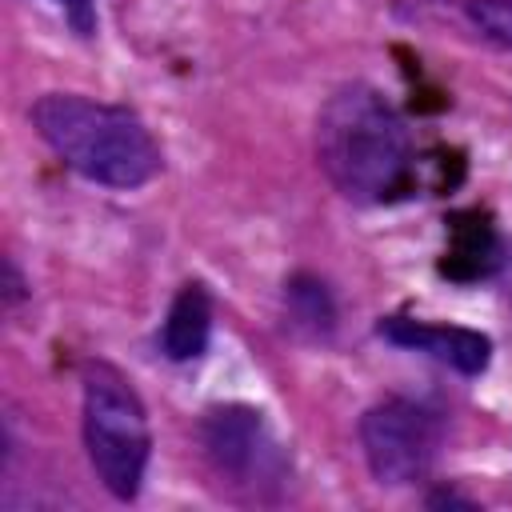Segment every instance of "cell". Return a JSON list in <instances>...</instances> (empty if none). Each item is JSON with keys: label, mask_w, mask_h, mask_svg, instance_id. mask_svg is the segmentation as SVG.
Instances as JSON below:
<instances>
[{"label": "cell", "mask_w": 512, "mask_h": 512, "mask_svg": "<svg viewBox=\"0 0 512 512\" xmlns=\"http://www.w3.org/2000/svg\"><path fill=\"white\" fill-rule=\"evenodd\" d=\"M316 156L348 200H392L412 176V136L400 112L368 84H348L324 104Z\"/></svg>", "instance_id": "cell-1"}, {"label": "cell", "mask_w": 512, "mask_h": 512, "mask_svg": "<svg viewBox=\"0 0 512 512\" xmlns=\"http://www.w3.org/2000/svg\"><path fill=\"white\" fill-rule=\"evenodd\" d=\"M44 144L104 188H140L160 172V148L144 120L120 104H100L72 92H48L32 108Z\"/></svg>", "instance_id": "cell-2"}, {"label": "cell", "mask_w": 512, "mask_h": 512, "mask_svg": "<svg viewBox=\"0 0 512 512\" xmlns=\"http://www.w3.org/2000/svg\"><path fill=\"white\" fill-rule=\"evenodd\" d=\"M84 448L100 484L116 500H132L148 468V416L136 388L112 364L84 368Z\"/></svg>", "instance_id": "cell-3"}, {"label": "cell", "mask_w": 512, "mask_h": 512, "mask_svg": "<svg viewBox=\"0 0 512 512\" xmlns=\"http://www.w3.org/2000/svg\"><path fill=\"white\" fill-rule=\"evenodd\" d=\"M360 444H364V460H368L372 476L380 484L400 488V484L428 476V468L436 460L440 428H436L432 412H424L420 404L384 400L364 412Z\"/></svg>", "instance_id": "cell-4"}, {"label": "cell", "mask_w": 512, "mask_h": 512, "mask_svg": "<svg viewBox=\"0 0 512 512\" xmlns=\"http://www.w3.org/2000/svg\"><path fill=\"white\" fill-rule=\"evenodd\" d=\"M380 336L400 344V348H416V352H428L444 364H452L456 372L464 376H476L488 368L492 360V340L472 332V328H456V324H424V320H404V316H392L380 324Z\"/></svg>", "instance_id": "cell-5"}, {"label": "cell", "mask_w": 512, "mask_h": 512, "mask_svg": "<svg viewBox=\"0 0 512 512\" xmlns=\"http://www.w3.org/2000/svg\"><path fill=\"white\" fill-rule=\"evenodd\" d=\"M204 448L220 472L248 476L260 456V412L244 404L212 408L204 420Z\"/></svg>", "instance_id": "cell-6"}, {"label": "cell", "mask_w": 512, "mask_h": 512, "mask_svg": "<svg viewBox=\"0 0 512 512\" xmlns=\"http://www.w3.org/2000/svg\"><path fill=\"white\" fill-rule=\"evenodd\" d=\"M208 332H212V300L204 284H184L164 320V336H160L164 352L172 360H192L208 348Z\"/></svg>", "instance_id": "cell-7"}, {"label": "cell", "mask_w": 512, "mask_h": 512, "mask_svg": "<svg viewBox=\"0 0 512 512\" xmlns=\"http://www.w3.org/2000/svg\"><path fill=\"white\" fill-rule=\"evenodd\" d=\"M288 300H292L296 324H308L312 332H328L332 328V304H328L324 284H316V280H292Z\"/></svg>", "instance_id": "cell-8"}, {"label": "cell", "mask_w": 512, "mask_h": 512, "mask_svg": "<svg viewBox=\"0 0 512 512\" xmlns=\"http://www.w3.org/2000/svg\"><path fill=\"white\" fill-rule=\"evenodd\" d=\"M468 20L484 40L512 48V0H468Z\"/></svg>", "instance_id": "cell-9"}, {"label": "cell", "mask_w": 512, "mask_h": 512, "mask_svg": "<svg viewBox=\"0 0 512 512\" xmlns=\"http://www.w3.org/2000/svg\"><path fill=\"white\" fill-rule=\"evenodd\" d=\"M60 8H64V16L72 20V28L80 32V36H88L92 28H96V8H92V0H56Z\"/></svg>", "instance_id": "cell-10"}]
</instances>
